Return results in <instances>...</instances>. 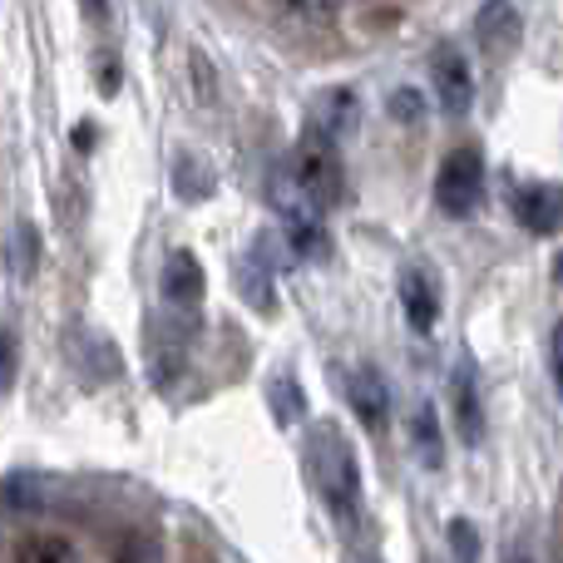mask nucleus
<instances>
[{"mask_svg":"<svg viewBox=\"0 0 563 563\" xmlns=\"http://www.w3.org/2000/svg\"><path fill=\"white\" fill-rule=\"evenodd\" d=\"M311 450H317V479H321V499H327V509L336 519H356V509H361L356 450H351L336 430H317Z\"/></svg>","mask_w":563,"mask_h":563,"instance_id":"f257e3e1","label":"nucleus"},{"mask_svg":"<svg viewBox=\"0 0 563 563\" xmlns=\"http://www.w3.org/2000/svg\"><path fill=\"white\" fill-rule=\"evenodd\" d=\"M291 178L307 194L311 208H331L341 198V164H336V139H327L317 124L307 129V139L297 144L291 158Z\"/></svg>","mask_w":563,"mask_h":563,"instance_id":"f03ea898","label":"nucleus"},{"mask_svg":"<svg viewBox=\"0 0 563 563\" xmlns=\"http://www.w3.org/2000/svg\"><path fill=\"white\" fill-rule=\"evenodd\" d=\"M435 198L450 218H470L485 198V164H479L475 148H455V154L440 164L435 178Z\"/></svg>","mask_w":563,"mask_h":563,"instance_id":"7ed1b4c3","label":"nucleus"},{"mask_svg":"<svg viewBox=\"0 0 563 563\" xmlns=\"http://www.w3.org/2000/svg\"><path fill=\"white\" fill-rule=\"evenodd\" d=\"M430 79H435V95H440V109L445 114H470V104H475V75H470V65L455 55V49H435V59H430Z\"/></svg>","mask_w":563,"mask_h":563,"instance_id":"20e7f679","label":"nucleus"},{"mask_svg":"<svg viewBox=\"0 0 563 563\" xmlns=\"http://www.w3.org/2000/svg\"><path fill=\"white\" fill-rule=\"evenodd\" d=\"M400 307H406V321L416 331H430L440 321V287L426 267H406L400 273Z\"/></svg>","mask_w":563,"mask_h":563,"instance_id":"39448f33","label":"nucleus"},{"mask_svg":"<svg viewBox=\"0 0 563 563\" xmlns=\"http://www.w3.org/2000/svg\"><path fill=\"white\" fill-rule=\"evenodd\" d=\"M346 396H351V410H356V420H361L366 430H380V426H386V416H390V390H386V380H380V371H371V366L351 371Z\"/></svg>","mask_w":563,"mask_h":563,"instance_id":"423d86ee","label":"nucleus"},{"mask_svg":"<svg viewBox=\"0 0 563 563\" xmlns=\"http://www.w3.org/2000/svg\"><path fill=\"white\" fill-rule=\"evenodd\" d=\"M519 35H525V25H519V10L509 5V0H489V5L479 10V45H485L495 59L515 55Z\"/></svg>","mask_w":563,"mask_h":563,"instance_id":"0eeeda50","label":"nucleus"},{"mask_svg":"<svg viewBox=\"0 0 563 563\" xmlns=\"http://www.w3.org/2000/svg\"><path fill=\"white\" fill-rule=\"evenodd\" d=\"M203 267H198V257L194 253H174L164 263V297L174 301V307H184V311H194L198 301H203Z\"/></svg>","mask_w":563,"mask_h":563,"instance_id":"6e6552de","label":"nucleus"},{"mask_svg":"<svg viewBox=\"0 0 563 563\" xmlns=\"http://www.w3.org/2000/svg\"><path fill=\"white\" fill-rule=\"evenodd\" d=\"M515 218L529 233H559V194L549 184H529L515 194Z\"/></svg>","mask_w":563,"mask_h":563,"instance_id":"1a4fd4ad","label":"nucleus"},{"mask_svg":"<svg viewBox=\"0 0 563 563\" xmlns=\"http://www.w3.org/2000/svg\"><path fill=\"white\" fill-rule=\"evenodd\" d=\"M45 495H49V485L35 470H15V475L0 479V509H5V515H35V509L45 505Z\"/></svg>","mask_w":563,"mask_h":563,"instance_id":"9d476101","label":"nucleus"},{"mask_svg":"<svg viewBox=\"0 0 563 563\" xmlns=\"http://www.w3.org/2000/svg\"><path fill=\"white\" fill-rule=\"evenodd\" d=\"M410 445H416V455H420V465H426V470L445 465V430H440L435 406H420L416 410V420H410Z\"/></svg>","mask_w":563,"mask_h":563,"instance_id":"9b49d317","label":"nucleus"},{"mask_svg":"<svg viewBox=\"0 0 563 563\" xmlns=\"http://www.w3.org/2000/svg\"><path fill=\"white\" fill-rule=\"evenodd\" d=\"M455 430L465 445H479V440H485V410H479L470 371H455Z\"/></svg>","mask_w":563,"mask_h":563,"instance_id":"f8f14e48","label":"nucleus"},{"mask_svg":"<svg viewBox=\"0 0 563 563\" xmlns=\"http://www.w3.org/2000/svg\"><path fill=\"white\" fill-rule=\"evenodd\" d=\"M321 119H327V129H321L327 139H346L351 129H356V95H351V89L321 95Z\"/></svg>","mask_w":563,"mask_h":563,"instance_id":"ddd939ff","label":"nucleus"},{"mask_svg":"<svg viewBox=\"0 0 563 563\" xmlns=\"http://www.w3.org/2000/svg\"><path fill=\"white\" fill-rule=\"evenodd\" d=\"M188 79H194V99H198V104L218 109L223 85H218V69H213V59H208L203 49H188Z\"/></svg>","mask_w":563,"mask_h":563,"instance_id":"4468645a","label":"nucleus"},{"mask_svg":"<svg viewBox=\"0 0 563 563\" xmlns=\"http://www.w3.org/2000/svg\"><path fill=\"white\" fill-rule=\"evenodd\" d=\"M287 238H291V247H297L307 263H331V243H327V233H321L317 223H307V218H287Z\"/></svg>","mask_w":563,"mask_h":563,"instance_id":"2eb2a0df","label":"nucleus"},{"mask_svg":"<svg viewBox=\"0 0 563 563\" xmlns=\"http://www.w3.org/2000/svg\"><path fill=\"white\" fill-rule=\"evenodd\" d=\"M273 410H277V426H291V420L307 416V396H301L297 376H287V371H277L273 380Z\"/></svg>","mask_w":563,"mask_h":563,"instance_id":"dca6fc26","label":"nucleus"},{"mask_svg":"<svg viewBox=\"0 0 563 563\" xmlns=\"http://www.w3.org/2000/svg\"><path fill=\"white\" fill-rule=\"evenodd\" d=\"M174 188H178L184 198H194V203H198V198L213 194V178L203 174V164H198L194 154H178V158H174Z\"/></svg>","mask_w":563,"mask_h":563,"instance_id":"f3484780","label":"nucleus"},{"mask_svg":"<svg viewBox=\"0 0 563 563\" xmlns=\"http://www.w3.org/2000/svg\"><path fill=\"white\" fill-rule=\"evenodd\" d=\"M238 287H243L247 301H257V311H273V277H267V267L257 263V257L253 263H238Z\"/></svg>","mask_w":563,"mask_h":563,"instance_id":"a211bd4d","label":"nucleus"},{"mask_svg":"<svg viewBox=\"0 0 563 563\" xmlns=\"http://www.w3.org/2000/svg\"><path fill=\"white\" fill-rule=\"evenodd\" d=\"M15 563H69V544L59 534H30L15 549Z\"/></svg>","mask_w":563,"mask_h":563,"instance_id":"6ab92c4d","label":"nucleus"},{"mask_svg":"<svg viewBox=\"0 0 563 563\" xmlns=\"http://www.w3.org/2000/svg\"><path fill=\"white\" fill-rule=\"evenodd\" d=\"M114 563H164V549H158L154 534H144V529H129V534L114 544Z\"/></svg>","mask_w":563,"mask_h":563,"instance_id":"aec40b11","label":"nucleus"},{"mask_svg":"<svg viewBox=\"0 0 563 563\" xmlns=\"http://www.w3.org/2000/svg\"><path fill=\"white\" fill-rule=\"evenodd\" d=\"M386 109H390L396 124H410V129L426 124V95H420V89H390Z\"/></svg>","mask_w":563,"mask_h":563,"instance_id":"412c9836","label":"nucleus"},{"mask_svg":"<svg viewBox=\"0 0 563 563\" xmlns=\"http://www.w3.org/2000/svg\"><path fill=\"white\" fill-rule=\"evenodd\" d=\"M10 243H20V253L10 247V273L15 277H35V253H40V243H35V228L30 223H20L15 233H10Z\"/></svg>","mask_w":563,"mask_h":563,"instance_id":"4be33fe9","label":"nucleus"},{"mask_svg":"<svg viewBox=\"0 0 563 563\" xmlns=\"http://www.w3.org/2000/svg\"><path fill=\"white\" fill-rule=\"evenodd\" d=\"M282 5H287V15L301 20V25H327L341 10V0H282Z\"/></svg>","mask_w":563,"mask_h":563,"instance_id":"5701e85b","label":"nucleus"},{"mask_svg":"<svg viewBox=\"0 0 563 563\" xmlns=\"http://www.w3.org/2000/svg\"><path fill=\"white\" fill-rule=\"evenodd\" d=\"M450 549H455V563H479V534L470 519H450Z\"/></svg>","mask_w":563,"mask_h":563,"instance_id":"b1692460","label":"nucleus"},{"mask_svg":"<svg viewBox=\"0 0 563 563\" xmlns=\"http://www.w3.org/2000/svg\"><path fill=\"white\" fill-rule=\"evenodd\" d=\"M15 336H10V331H0V390L10 386V380H15Z\"/></svg>","mask_w":563,"mask_h":563,"instance_id":"393cba45","label":"nucleus"},{"mask_svg":"<svg viewBox=\"0 0 563 563\" xmlns=\"http://www.w3.org/2000/svg\"><path fill=\"white\" fill-rule=\"evenodd\" d=\"M549 371H554V380L563 376V351H559V331H554V341H549Z\"/></svg>","mask_w":563,"mask_h":563,"instance_id":"a878e982","label":"nucleus"},{"mask_svg":"<svg viewBox=\"0 0 563 563\" xmlns=\"http://www.w3.org/2000/svg\"><path fill=\"white\" fill-rule=\"evenodd\" d=\"M505 563H539V559H534V549H525V544H509Z\"/></svg>","mask_w":563,"mask_h":563,"instance_id":"bb28decb","label":"nucleus"},{"mask_svg":"<svg viewBox=\"0 0 563 563\" xmlns=\"http://www.w3.org/2000/svg\"><path fill=\"white\" fill-rule=\"evenodd\" d=\"M351 563H380V559H371V554H351Z\"/></svg>","mask_w":563,"mask_h":563,"instance_id":"cd10ccee","label":"nucleus"},{"mask_svg":"<svg viewBox=\"0 0 563 563\" xmlns=\"http://www.w3.org/2000/svg\"><path fill=\"white\" fill-rule=\"evenodd\" d=\"M85 10H104V0H85Z\"/></svg>","mask_w":563,"mask_h":563,"instance_id":"c85d7f7f","label":"nucleus"},{"mask_svg":"<svg viewBox=\"0 0 563 563\" xmlns=\"http://www.w3.org/2000/svg\"><path fill=\"white\" fill-rule=\"evenodd\" d=\"M361 5H376V0H361Z\"/></svg>","mask_w":563,"mask_h":563,"instance_id":"c756f323","label":"nucleus"}]
</instances>
